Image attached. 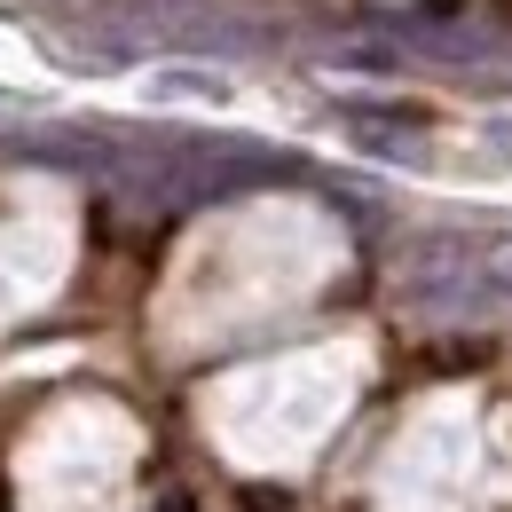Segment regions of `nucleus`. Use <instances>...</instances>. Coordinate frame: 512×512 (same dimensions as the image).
<instances>
[{
  "instance_id": "obj_1",
  "label": "nucleus",
  "mask_w": 512,
  "mask_h": 512,
  "mask_svg": "<svg viewBox=\"0 0 512 512\" xmlns=\"http://www.w3.org/2000/svg\"><path fill=\"white\" fill-rule=\"evenodd\" d=\"M355 386H363V347H308V355L245 363L205 394V434L245 473H292L323 449Z\"/></svg>"
},
{
  "instance_id": "obj_3",
  "label": "nucleus",
  "mask_w": 512,
  "mask_h": 512,
  "mask_svg": "<svg viewBox=\"0 0 512 512\" xmlns=\"http://www.w3.org/2000/svg\"><path fill=\"white\" fill-rule=\"evenodd\" d=\"M481 410L473 394H434L402 418L371 473V512H473L481 497Z\"/></svg>"
},
{
  "instance_id": "obj_2",
  "label": "nucleus",
  "mask_w": 512,
  "mask_h": 512,
  "mask_svg": "<svg viewBox=\"0 0 512 512\" xmlns=\"http://www.w3.org/2000/svg\"><path fill=\"white\" fill-rule=\"evenodd\" d=\"M142 426L119 402H56L16 442V505L24 512H134Z\"/></svg>"
}]
</instances>
